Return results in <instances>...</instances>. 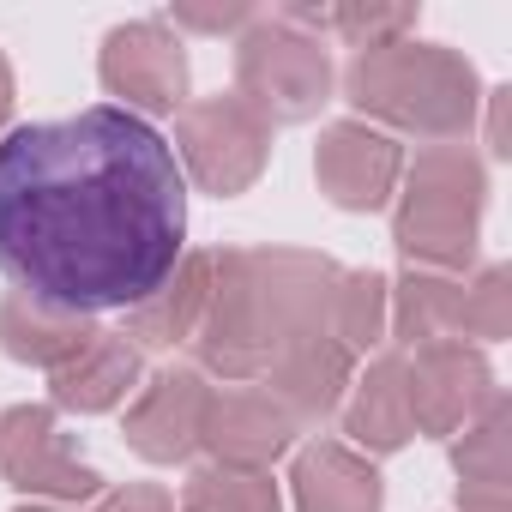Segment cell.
Here are the masks:
<instances>
[{
	"label": "cell",
	"instance_id": "obj_6",
	"mask_svg": "<svg viewBox=\"0 0 512 512\" xmlns=\"http://www.w3.org/2000/svg\"><path fill=\"white\" fill-rule=\"evenodd\" d=\"M266 139L272 127L241 97H211V103L181 109V157L205 193H241L266 169Z\"/></svg>",
	"mask_w": 512,
	"mask_h": 512
},
{
	"label": "cell",
	"instance_id": "obj_4",
	"mask_svg": "<svg viewBox=\"0 0 512 512\" xmlns=\"http://www.w3.org/2000/svg\"><path fill=\"white\" fill-rule=\"evenodd\" d=\"M476 217H482V163L464 145H428L416 157L398 211V247L428 266H464L476 253Z\"/></svg>",
	"mask_w": 512,
	"mask_h": 512
},
{
	"label": "cell",
	"instance_id": "obj_22",
	"mask_svg": "<svg viewBox=\"0 0 512 512\" xmlns=\"http://www.w3.org/2000/svg\"><path fill=\"white\" fill-rule=\"evenodd\" d=\"M458 476H464V482H488V488L506 482V404H500V398H494L488 416L464 434V446H458Z\"/></svg>",
	"mask_w": 512,
	"mask_h": 512
},
{
	"label": "cell",
	"instance_id": "obj_26",
	"mask_svg": "<svg viewBox=\"0 0 512 512\" xmlns=\"http://www.w3.org/2000/svg\"><path fill=\"white\" fill-rule=\"evenodd\" d=\"M247 13L241 7H175V25H193V31H229V25H241Z\"/></svg>",
	"mask_w": 512,
	"mask_h": 512
},
{
	"label": "cell",
	"instance_id": "obj_14",
	"mask_svg": "<svg viewBox=\"0 0 512 512\" xmlns=\"http://www.w3.org/2000/svg\"><path fill=\"white\" fill-rule=\"evenodd\" d=\"M296 506L302 512H380V476L350 446H308L296 464Z\"/></svg>",
	"mask_w": 512,
	"mask_h": 512
},
{
	"label": "cell",
	"instance_id": "obj_15",
	"mask_svg": "<svg viewBox=\"0 0 512 512\" xmlns=\"http://www.w3.org/2000/svg\"><path fill=\"white\" fill-rule=\"evenodd\" d=\"M139 380V350L121 332H97L67 368H55V404L61 410H109Z\"/></svg>",
	"mask_w": 512,
	"mask_h": 512
},
{
	"label": "cell",
	"instance_id": "obj_1",
	"mask_svg": "<svg viewBox=\"0 0 512 512\" xmlns=\"http://www.w3.org/2000/svg\"><path fill=\"white\" fill-rule=\"evenodd\" d=\"M175 145L121 103L25 121L0 139V278L55 314L145 308L181 266Z\"/></svg>",
	"mask_w": 512,
	"mask_h": 512
},
{
	"label": "cell",
	"instance_id": "obj_8",
	"mask_svg": "<svg viewBox=\"0 0 512 512\" xmlns=\"http://www.w3.org/2000/svg\"><path fill=\"white\" fill-rule=\"evenodd\" d=\"M103 85L115 91V97H127L133 103V115L139 109H151V115H175L181 109V91H187V55H181V43L163 31V25H121V31H109V43H103Z\"/></svg>",
	"mask_w": 512,
	"mask_h": 512
},
{
	"label": "cell",
	"instance_id": "obj_25",
	"mask_svg": "<svg viewBox=\"0 0 512 512\" xmlns=\"http://www.w3.org/2000/svg\"><path fill=\"white\" fill-rule=\"evenodd\" d=\"M97 512H175V500L163 494V488H151V482H139V488H121V494H109Z\"/></svg>",
	"mask_w": 512,
	"mask_h": 512
},
{
	"label": "cell",
	"instance_id": "obj_28",
	"mask_svg": "<svg viewBox=\"0 0 512 512\" xmlns=\"http://www.w3.org/2000/svg\"><path fill=\"white\" fill-rule=\"evenodd\" d=\"M506 97L512 91H494V121H488V151L506 157Z\"/></svg>",
	"mask_w": 512,
	"mask_h": 512
},
{
	"label": "cell",
	"instance_id": "obj_17",
	"mask_svg": "<svg viewBox=\"0 0 512 512\" xmlns=\"http://www.w3.org/2000/svg\"><path fill=\"white\" fill-rule=\"evenodd\" d=\"M404 374H410L404 356H380V362L368 368V380L356 386V404H350V416H344V434H350V440H362V446H374V452H392V446H404V440L416 434Z\"/></svg>",
	"mask_w": 512,
	"mask_h": 512
},
{
	"label": "cell",
	"instance_id": "obj_19",
	"mask_svg": "<svg viewBox=\"0 0 512 512\" xmlns=\"http://www.w3.org/2000/svg\"><path fill=\"white\" fill-rule=\"evenodd\" d=\"M458 302H464V290L446 284V278H404L392 326H398V338L416 344V350L446 344V338H458Z\"/></svg>",
	"mask_w": 512,
	"mask_h": 512
},
{
	"label": "cell",
	"instance_id": "obj_16",
	"mask_svg": "<svg viewBox=\"0 0 512 512\" xmlns=\"http://www.w3.org/2000/svg\"><path fill=\"white\" fill-rule=\"evenodd\" d=\"M91 338H97V326L79 320V314H55V308L25 302V296H7V302H0V344H7L19 362H37V368H49V374L67 368Z\"/></svg>",
	"mask_w": 512,
	"mask_h": 512
},
{
	"label": "cell",
	"instance_id": "obj_18",
	"mask_svg": "<svg viewBox=\"0 0 512 512\" xmlns=\"http://www.w3.org/2000/svg\"><path fill=\"white\" fill-rule=\"evenodd\" d=\"M205 302H211V260H181L175 278L145 308H133V320H127L121 338H139L151 350H169V344H181L205 320Z\"/></svg>",
	"mask_w": 512,
	"mask_h": 512
},
{
	"label": "cell",
	"instance_id": "obj_21",
	"mask_svg": "<svg viewBox=\"0 0 512 512\" xmlns=\"http://www.w3.org/2000/svg\"><path fill=\"white\" fill-rule=\"evenodd\" d=\"M187 512H284L272 476L260 470H199L187 482Z\"/></svg>",
	"mask_w": 512,
	"mask_h": 512
},
{
	"label": "cell",
	"instance_id": "obj_24",
	"mask_svg": "<svg viewBox=\"0 0 512 512\" xmlns=\"http://www.w3.org/2000/svg\"><path fill=\"white\" fill-rule=\"evenodd\" d=\"M506 326H512V278L494 266V272H482L476 290H464V302H458V338L464 332L470 338H506Z\"/></svg>",
	"mask_w": 512,
	"mask_h": 512
},
{
	"label": "cell",
	"instance_id": "obj_9",
	"mask_svg": "<svg viewBox=\"0 0 512 512\" xmlns=\"http://www.w3.org/2000/svg\"><path fill=\"white\" fill-rule=\"evenodd\" d=\"M404 386H410V422H416V428H428V434H452L458 422H470L476 410H488V404H494L488 362H482L476 350H464L458 338L416 350V362H410Z\"/></svg>",
	"mask_w": 512,
	"mask_h": 512
},
{
	"label": "cell",
	"instance_id": "obj_7",
	"mask_svg": "<svg viewBox=\"0 0 512 512\" xmlns=\"http://www.w3.org/2000/svg\"><path fill=\"white\" fill-rule=\"evenodd\" d=\"M0 470L25 494H49V500H91L103 488V476L79 458L61 452L55 434V410L43 404H19L0 416Z\"/></svg>",
	"mask_w": 512,
	"mask_h": 512
},
{
	"label": "cell",
	"instance_id": "obj_12",
	"mask_svg": "<svg viewBox=\"0 0 512 512\" xmlns=\"http://www.w3.org/2000/svg\"><path fill=\"white\" fill-rule=\"evenodd\" d=\"M205 410H211V392L199 374L187 368H169L145 386V398L133 404L127 416V440L151 458V464H175L199 446V428H205Z\"/></svg>",
	"mask_w": 512,
	"mask_h": 512
},
{
	"label": "cell",
	"instance_id": "obj_2",
	"mask_svg": "<svg viewBox=\"0 0 512 512\" xmlns=\"http://www.w3.org/2000/svg\"><path fill=\"white\" fill-rule=\"evenodd\" d=\"M211 272L217 290L199 320V356L229 380L266 374L290 338L320 332L338 284V272L308 253H217Z\"/></svg>",
	"mask_w": 512,
	"mask_h": 512
},
{
	"label": "cell",
	"instance_id": "obj_30",
	"mask_svg": "<svg viewBox=\"0 0 512 512\" xmlns=\"http://www.w3.org/2000/svg\"><path fill=\"white\" fill-rule=\"evenodd\" d=\"M25 512H55V506H25Z\"/></svg>",
	"mask_w": 512,
	"mask_h": 512
},
{
	"label": "cell",
	"instance_id": "obj_27",
	"mask_svg": "<svg viewBox=\"0 0 512 512\" xmlns=\"http://www.w3.org/2000/svg\"><path fill=\"white\" fill-rule=\"evenodd\" d=\"M464 512H512V482H464Z\"/></svg>",
	"mask_w": 512,
	"mask_h": 512
},
{
	"label": "cell",
	"instance_id": "obj_23",
	"mask_svg": "<svg viewBox=\"0 0 512 512\" xmlns=\"http://www.w3.org/2000/svg\"><path fill=\"white\" fill-rule=\"evenodd\" d=\"M410 25H416V7H338V13H320V31H344L356 49L404 43Z\"/></svg>",
	"mask_w": 512,
	"mask_h": 512
},
{
	"label": "cell",
	"instance_id": "obj_11",
	"mask_svg": "<svg viewBox=\"0 0 512 512\" xmlns=\"http://www.w3.org/2000/svg\"><path fill=\"white\" fill-rule=\"evenodd\" d=\"M314 169H320V187L344 211H374V205H386V193L398 181V145L386 133H368L362 121H338V127H326Z\"/></svg>",
	"mask_w": 512,
	"mask_h": 512
},
{
	"label": "cell",
	"instance_id": "obj_20",
	"mask_svg": "<svg viewBox=\"0 0 512 512\" xmlns=\"http://www.w3.org/2000/svg\"><path fill=\"white\" fill-rule=\"evenodd\" d=\"M326 332L344 344V350H368L380 344L386 332V278L380 272H350L332 284V302H326Z\"/></svg>",
	"mask_w": 512,
	"mask_h": 512
},
{
	"label": "cell",
	"instance_id": "obj_13",
	"mask_svg": "<svg viewBox=\"0 0 512 512\" xmlns=\"http://www.w3.org/2000/svg\"><path fill=\"white\" fill-rule=\"evenodd\" d=\"M344 380H350V350L320 326V332H308V338H290L278 356H272V398L302 422V416H320V410H332L338 404V392H344Z\"/></svg>",
	"mask_w": 512,
	"mask_h": 512
},
{
	"label": "cell",
	"instance_id": "obj_5",
	"mask_svg": "<svg viewBox=\"0 0 512 512\" xmlns=\"http://www.w3.org/2000/svg\"><path fill=\"white\" fill-rule=\"evenodd\" d=\"M235 79H241V103L260 115L266 127L272 121H308L320 103H326V85H332V61L326 49L290 25V19H260L241 49H235Z\"/></svg>",
	"mask_w": 512,
	"mask_h": 512
},
{
	"label": "cell",
	"instance_id": "obj_29",
	"mask_svg": "<svg viewBox=\"0 0 512 512\" xmlns=\"http://www.w3.org/2000/svg\"><path fill=\"white\" fill-rule=\"evenodd\" d=\"M7 109H13V73H7V61H0V121H7Z\"/></svg>",
	"mask_w": 512,
	"mask_h": 512
},
{
	"label": "cell",
	"instance_id": "obj_10",
	"mask_svg": "<svg viewBox=\"0 0 512 512\" xmlns=\"http://www.w3.org/2000/svg\"><path fill=\"white\" fill-rule=\"evenodd\" d=\"M290 434H296V416L272 398V386L266 392H223V398H211L205 428H199V440L217 452L223 470H266L290 446Z\"/></svg>",
	"mask_w": 512,
	"mask_h": 512
},
{
	"label": "cell",
	"instance_id": "obj_3",
	"mask_svg": "<svg viewBox=\"0 0 512 512\" xmlns=\"http://www.w3.org/2000/svg\"><path fill=\"white\" fill-rule=\"evenodd\" d=\"M344 91L356 109L398 121L410 133L428 139H452L470 127L476 109V73L470 61H458L452 49L434 43H386V49H362L344 73Z\"/></svg>",
	"mask_w": 512,
	"mask_h": 512
}]
</instances>
